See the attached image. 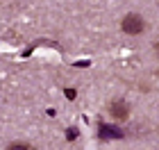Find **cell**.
Returning <instances> with one entry per match:
<instances>
[{
    "mask_svg": "<svg viewBox=\"0 0 159 150\" xmlns=\"http://www.w3.org/2000/svg\"><path fill=\"white\" fill-rule=\"evenodd\" d=\"M98 137L102 139V141H107V139H123V130H120V127H116V125L102 123V125L98 127Z\"/></svg>",
    "mask_w": 159,
    "mask_h": 150,
    "instance_id": "2",
    "label": "cell"
},
{
    "mask_svg": "<svg viewBox=\"0 0 159 150\" xmlns=\"http://www.w3.org/2000/svg\"><path fill=\"white\" fill-rule=\"evenodd\" d=\"M66 137H68V141H73V139H77V130H75V127H70V130L66 132Z\"/></svg>",
    "mask_w": 159,
    "mask_h": 150,
    "instance_id": "5",
    "label": "cell"
},
{
    "mask_svg": "<svg viewBox=\"0 0 159 150\" xmlns=\"http://www.w3.org/2000/svg\"><path fill=\"white\" fill-rule=\"evenodd\" d=\"M157 52H159V43H157Z\"/></svg>",
    "mask_w": 159,
    "mask_h": 150,
    "instance_id": "7",
    "label": "cell"
},
{
    "mask_svg": "<svg viewBox=\"0 0 159 150\" xmlns=\"http://www.w3.org/2000/svg\"><path fill=\"white\" fill-rule=\"evenodd\" d=\"M18 148L20 150H30V146H25V143H11L9 146V150H18Z\"/></svg>",
    "mask_w": 159,
    "mask_h": 150,
    "instance_id": "4",
    "label": "cell"
},
{
    "mask_svg": "<svg viewBox=\"0 0 159 150\" xmlns=\"http://www.w3.org/2000/svg\"><path fill=\"white\" fill-rule=\"evenodd\" d=\"M109 114L116 120H125L129 116V107H127V102H123V100H114L109 105Z\"/></svg>",
    "mask_w": 159,
    "mask_h": 150,
    "instance_id": "3",
    "label": "cell"
},
{
    "mask_svg": "<svg viewBox=\"0 0 159 150\" xmlns=\"http://www.w3.org/2000/svg\"><path fill=\"white\" fill-rule=\"evenodd\" d=\"M66 98L73 100V98H75V89H66Z\"/></svg>",
    "mask_w": 159,
    "mask_h": 150,
    "instance_id": "6",
    "label": "cell"
},
{
    "mask_svg": "<svg viewBox=\"0 0 159 150\" xmlns=\"http://www.w3.org/2000/svg\"><path fill=\"white\" fill-rule=\"evenodd\" d=\"M143 18L139 16V14H127L125 18H123V23H120V30L129 34V37H134V34H141L143 32Z\"/></svg>",
    "mask_w": 159,
    "mask_h": 150,
    "instance_id": "1",
    "label": "cell"
}]
</instances>
